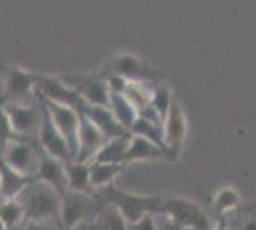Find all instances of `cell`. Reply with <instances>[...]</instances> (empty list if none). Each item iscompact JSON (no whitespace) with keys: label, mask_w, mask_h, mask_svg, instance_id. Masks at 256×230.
I'll use <instances>...</instances> for the list:
<instances>
[{"label":"cell","mask_w":256,"mask_h":230,"mask_svg":"<svg viewBox=\"0 0 256 230\" xmlns=\"http://www.w3.org/2000/svg\"><path fill=\"white\" fill-rule=\"evenodd\" d=\"M18 199L25 211V222H48L56 220L60 226L62 213V194L48 182L34 178L27 182V186L18 194ZM27 226V224H25Z\"/></svg>","instance_id":"cell-1"},{"label":"cell","mask_w":256,"mask_h":230,"mask_svg":"<svg viewBox=\"0 0 256 230\" xmlns=\"http://www.w3.org/2000/svg\"><path fill=\"white\" fill-rule=\"evenodd\" d=\"M96 196L107 203H113L124 217L128 226L134 224L144 213H155V215L160 213V205L164 199L160 196H138V194L120 192L113 182L104 188H98Z\"/></svg>","instance_id":"cell-2"},{"label":"cell","mask_w":256,"mask_h":230,"mask_svg":"<svg viewBox=\"0 0 256 230\" xmlns=\"http://www.w3.org/2000/svg\"><path fill=\"white\" fill-rule=\"evenodd\" d=\"M102 205L104 201L98 196H92V192L67 190L62 196L60 228H75L80 222H90Z\"/></svg>","instance_id":"cell-3"},{"label":"cell","mask_w":256,"mask_h":230,"mask_svg":"<svg viewBox=\"0 0 256 230\" xmlns=\"http://www.w3.org/2000/svg\"><path fill=\"white\" fill-rule=\"evenodd\" d=\"M157 215H164L168 222H172V228H210L206 215L193 201H188V199L164 197L160 205V213Z\"/></svg>","instance_id":"cell-4"},{"label":"cell","mask_w":256,"mask_h":230,"mask_svg":"<svg viewBox=\"0 0 256 230\" xmlns=\"http://www.w3.org/2000/svg\"><path fill=\"white\" fill-rule=\"evenodd\" d=\"M4 110L8 113V119L12 123V129L22 140H36L38 129L42 123V108L22 104V102H4Z\"/></svg>","instance_id":"cell-5"},{"label":"cell","mask_w":256,"mask_h":230,"mask_svg":"<svg viewBox=\"0 0 256 230\" xmlns=\"http://www.w3.org/2000/svg\"><path fill=\"white\" fill-rule=\"evenodd\" d=\"M188 136V123H186V115L182 106L174 100L170 110L164 117L162 123V138H164V148H166V157L170 161H178Z\"/></svg>","instance_id":"cell-6"},{"label":"cell","mask_w":256,"mask_h":230,"mask_svg":"<svg viewBox=\"0 0 256 230\" xmlns=\"http://www.w3.org/2000/svg\"><path fill=\"white\" fill-rule=\"evenodd\" d=\"M38 98L44 102L46 110L52 117L54 125L58 127V131L64 134V138L67 140L73 157H76V150H78V121H80V111L78 108H71V106H64V104H56L50 100Z\"/></svg>","instance_id":"cell-7"},{"label":"cell","mask_w":256,"mask_h":230,"mask_svg":"<svg viewBox=\"0 0 256 230\" xmlns=\"http://www.w3.org/2000/svg\"><path fill=\"white\" fill-rule=\"evenodd\" d=\"M0 155L6 159V163L12 165L22 175L34 176L36 169H38L40 146L36 140H14L6 146V150Z\"/></svg>","instance_id":"cell-8"},{"label":"cell","mask_w":256,"mask_h":230,"mask_svg":"<svg viewBox=\"0 0 256 230\" xmlns=\"http://www.w3.org/2000/svg\"><path fill=\"white\" fill-rule=\"evenodd\" d=\"M36 73L23 71L22 67L8 66L4 67V102H22L29 104L31 96L34 94V85H36Z\"/></svg>","instance_id":"cell-9"},{"label":"cell","mask_w":256,"mask_h":230,"mask_svg":"<svg viewBox=\"0 0 256 230\" xmlns=\"http://www.w3.org/2000/svg\"><path fill=\"white\" fill-rule=\"evenodd\" d=\"M38 104L42 108V123H40V129H38V136H36V142L42 148L44 152H48L50 155L62 159V161H67V159H73V153H71V148L67 140L64 138V134L58 131V127L54 125L50 113L46 110L44 102L38 98Z\"/></svg>","instance_id":"cell-10"},{"label":"cell","mask_w":256,"mask_h":230,"mask_svg":"<svg viewBox=\"0 0 256 230\" xmlns=\"http://www.w3.org/2000/svg\"><path fill=\"white\" fill-rule=\"evenodd\" d=\"M34 94L50 102H56V104L71 106V108L82 106V98L78 96V92L71 85H67L64 79H58V77L38 75L36 85H34Z\"/></svg>","instance_id":"cell-11"},{"label":"cell","mask_w":256,"mask_h":230,"mask_svg":"<svg viewBox=\"0 0 256 230\" xmlns=\"http://www.w3.org/2000/svg\"><path fill=\"white\" fill-rule=\"evenodd\" d=\"M64 81L78 92V96L82 98V104L109 106V87H107L106 79L92 75H78L65 77Z\"/></svg>","instance_id":"cell-12"},{"label":"cell","mask_w":256,"mask_h":230,"mask_svg":"<svg viewBox=\"0 0 256 230\" xmlns=\"http://www.w3.org/2000/svg\"><path fill=\"white\" fill-rule=\"evenodd\" d=\"M80 111V121H78V150H76V157L78 161H92L98 150L106 144L107 136L98 129L92 121L86 117L82 110Z\"/></svg>","instance_id":"cell-13"},{"label":"cell","mask_w":256,"mask_h":230,"mask_svg":"<svg viewBox=\"0 0 256 230\" xmlns=\"http://www.w3.org/2000/svg\"><path fill=\"white\" fill-rule=\"evenodd\" d=\"M80 110L88 119L96 125L100 131L106 134L107 138L113 136H130L132 132L126 127H122L113 115V111L109 110V106H96V104H82Z\"/></svg>","instance_id":"cell-14"},{"label":"cell","mask_w":256,"mask_h":230,"mask_svg":"<svg viewBox=\"0 0 256 230\" xmlns=\"http://www.w3.org/2000/svg\"><path fill=\"white\" fill-rule=\"evenodd\" d=\"M109 73L122 75L128 81H138V83H153L157 79V73L144 66L136 56L132 54H120L109 64Z\"/></svg>","instance_id":"cell-15"},{"label":"cell","mask_w":256,"mask_h":230,"mask_svg":"<svg viewBox=\"0 0 256 230\" xmlns=\"http://www.w3.org/2000/svg\"><path fill=\"white\" fill-rule=\"evenodd\" d=\"M34 178H40L44 182L52 184L62 196L69 190L67 188V176H65L64 161L50 155L48 152H44L42 148H40V155H38V169L34 173Z\"/></svg>","instance_id":"cell-16"},{"label":"cell","mask_w":256,"mask_h":230,"mask_svg":"<svg viewBox=\"0 0 256 230\" xmlns=\"http://www.w3.org/2000/svg\"><path fill=\"white\" fill-rule=\"evenodd\" d=\"M157 157H166V152L160 146H157L153 140L146 138V136H140V134H132L130 136L126 155H124V163L157 159Z\"/></svg>","instance_id":"cell-17"},{"label":"cell","mask_w":256,"mask_h":230,"mask_svg":"<svg viewBox=\"0 0 256 230\" xmlns=\"http://www.w3.org/2000/svg\"><path fill=\"white\" fill-rule=\"evenodd\" d=\"M32 176H25L20 171H16L12 165L6 163V159L0 155V199L16 197Z\"/></svg>","instance_id":"cell-18"},{"label":"cell","mask_w":256,"mask_h":230,"mask_svg":"<svg viewBox=\"0 0 256 230\" xmlns=\"http://www.w3.org/2000/svg\"><path fill=\"white\" fill-rule=\"evenodd\" d=\"M64 167L69 190L92 192V186H90V161H78L73 157V159L64 161Z\"/></svg>","instance_id":"cell-19"},{"label":"cell","mask_w":256,"mask_h":230,"mask_svg":"<svg viewBox=\"0 0 256 230\" xmlns=\"http://www.w3.org/2000/svg\"><path fill=\"white\" fill-rule=\"evenodd\" d=\"M132 136V134H130ZM130 136H113L107 138L106 144L98 150L92 161H104V163H122L124 165V155L128 150Z\"/></svg>","instance_id":"cell-20"},{"label":"cell","mask_w":256,"mask_h":230,"mask_svg":"<svg viewBox=\"0 0 256 230\" xmlns=\"http://www.w3.org/2000/svg\"><path fill=\"white\" fill-rule=\"evenodd\" d=\"M109 110L113 111V115L117 117V121L126 127L130 131V127L134 125V121L138 117V110L134 108V104L122 94V92H113L109 90Z\"/></svg>","instance_id":"cell-21"},{"label":"cell","mask_w":256,"mask_h":230,"mask_svg":"<svg viewBox=\"0 0 256 230\" xmlns=\"http://www.w3.org/2000/svg\"><path fill=\"white\" fill-rule=\"evenodd\" d=\"M122 171V163H104V161H90V186L92 190L104 188L115 182V176Z\"/></svg>","instance_id":"cell-22"},{"label":"cell","mask_w":256,"mask_h":230,"mask_svg":"<svg viewBox=\"0 0 256 230\" xmlns=\"http://www.w3.org/2000/svg\"><path fill=\"white\" fill-rule=\"evenodd\" d=\"M0 219L4 220L6 230H14L25 222V211L18 197H6L0 199Z\"/></svg>","instance_id":"cell-23"},{"label":"cell","mask_w":256,"mask_h":230,"mask_svg":"<svg viewBox=\"0 0 256 230\" xmlns=\"http://www.w3.org/2000/svg\"><path fill=\"white\" fill-rule=\"evenodd\" d=\"M130 132H132V134H140V136L150 138V140H153L157 146H160V148L166 152V148H164V138H162V127L155 125L153 121L138 115L136 121H134V125L130 127Z\"/></svg>","instance_id":"cell-24"},{"label":"cell","mask_w":256,"mask_h":230,"mask_svg":"<svg viewBox=\"0 0 256 230\" xmlns=\"http://www.w3.org/2000/svg\"><path fill=\"white\" fill-rule=\"evenodd\" d=\"M237 205H239V194L235 188H222L212 201V209L218 217H222L224 213H230Z\"/></svg>","instance_id":"cell-25"},{"label":"cell","mask_w":256,"mask_h":230,"mask_svg":"<svg viewBox=\"0 0 256 230\" xmlns=\"http://www.w3.org/2000/svg\"><path fill=\"white\" fill-rule=\"evenodd\" d=\"M146 85H150V83H138V81H128L126 83V88H124V96H126L132 104H134V108L136 110H142V108H146L148 104H150V98H151V92L146 88Z\"/></svg>","instance_id":"cell-26"},{"label":"cell","mask_w":256,"mask_h":230,"mask_svg":"<svg viewBox=\"0 0 256 230\" xmlns=\"http://www.w3.org/2000/svg\"><path fill=\"white\" fill-rule=\"evenodd\" d=\"M172 102H174V98H172V92L166 87L157 85V87H155V90H151L150 106L157 111V113H159L162 121H164L166 113H168V110H170Z\"/></svg>","instance_id":"cell-27"},{"label":"cell","mask_w":256,"mask_h":230,"mask_svg":"<svg viewBox=\"0 0 256 230\" xmlns=\"http://www.w3.org/2000/svg\"><path fill=\"white\" fill-rule=\"evenodd\" d=\"M4 100H2V96H0V153L6 150V146L10 142H14V140H22L18 134H16V131L12 129V123L10 119H8V113H6V110H4Z\"/></svg>","instance_id":"cell-28"},{"label":"cell","mask_w":256,"mask_h":230,"mask_svg":"<svg viewBox=\"0 0 256 230\" xmlns=\"http://www.w3.org/2000/svg\"><path fill=\"white\" fill-rule=\"evenodd\" d=\"M0 230H6V224H4V220L0 219Z\"/></svg>","instance_id":"cell-29"}]
</instances>
